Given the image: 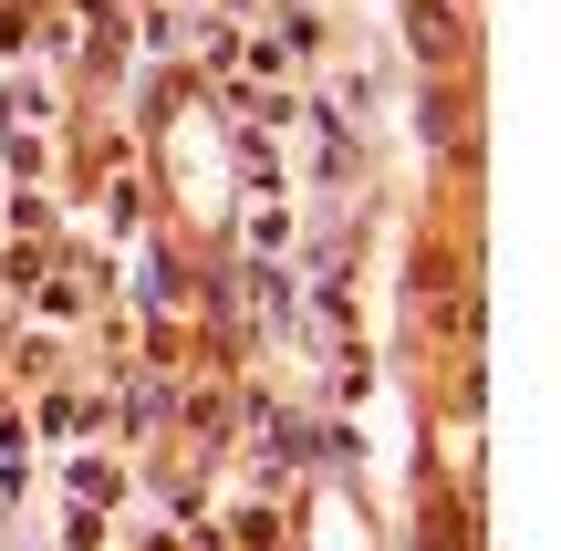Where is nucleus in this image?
<instances>
[{
	"label": "nucleus",
	"mask_w": 561,
	"mask_h": 551,
	"mask_svg": "<svg viewBox=\"0 0 561 551\" xmlns=\"http://www.w3.org/2000/svg\"><path fill=\"white\" fill-rule=\"evenodd\" d=\"M405 32H416V53H458V21H447L437 0H416V11H405Z\"/></svg>",
	"instance_id": "nucleus-1"
},
{
	"label": "nucleus",
	"mask_w": 561,
	"mask_h": 551,
	"mask_svg": "<svg viewBox=\"0 0 561 551\" xmlns=\"http://www.w3.org/2000/svg\"><path fill=\"white\" fill-rule=\"evenodd\" d=\"M426 551H468V510H426Z\"/></svg>",
	"instance_id": "nucleus-2"
}]
</instances>
